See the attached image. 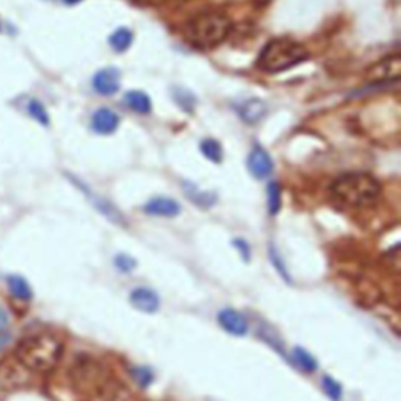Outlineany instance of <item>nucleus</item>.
Returning <instances> with one entry per match:
<instances>
[{"mask_svg": "<svg viewBox=\"0 0 401 401\" xmlns=\"http://www.w3.org/2000/svg\"><path fill=\"white\" fill-rule=\"evenodd\" d=\"M63 347L59 339L49 334L30 335L19 342L16 348L18 361L25 369L38 373H46L59 364Z\"/></svg>", "mask_w": 401, "mask_h": 401, "instance_id": "obj_1", "label": "nucleus"}, {"mask_svg": "<svg viewBox=\"0 0 401 401\" xmlns=\"http://www.w3.org/2000/svg\"><path fill=\"white\" fill-rule=\"evenodd\" d=\"M381 195V185L367 173H348L335 179L331 185V196L348 207H367L376 203Z\"/></svg>", "mask_w": 401, "mask_h": 401, "instance_id": "obj_2", "label": "nucleus"}, {"mask_svg": "<svg viewBox=\"0 0 401 401\" xmlns=\"http://www.w3.org/2000/svg\"><path fill=\"white\" fill-rule=\"evenodd\" d=\"M232 30V23L225 13L205 11L193 18L187 25V38L198 47H213L223 42Z\"/></svg>", "mask_w": 401, "mask_h": 401, "instance_id": "obj_3", "label": "nucleus"}, {"mask_svg": "<svg viewBox=\"0 0 401 401\" xmlns=\"http://www.w3.org/2000/svg\"><path fill=\"white\" fill-rule=\"evenodd\" d=\"M307 56L309 52L301 42L290 38H277L263 47L259 56V66L267 73H282L298 66L299 63L307 60Z\"/></svg>", "mask_w": 401, "mask_h": 401, "instance_id": "obj_4", "label": "nucleus"}, {"mask_svg": "<svg viewBox=\"0 0 401 401\" xmlns=\"http://www.w3.org/2000/svg\"><path fill=\"white\" fill-rule=\"evenodd\" d=\"M401 74V59L398 54L384 56L383 60L370 66L365 73V78L370 83H388L398 82Z\"/></svg>", "mask_w": 401, "mask_h": 401, "instance_id": "obj_5", "label": "nucleus"}, {"mask_svg": "<svg viewBox=\"0 0 401 401\" xmlns=\"http://www.w3.org/2000/svg\"><path fill=\"white\" fill-rule=\"evenodd\" d=\"M73 378L80 388H90V389L92 388L102 389V385L109 381V379H104L100 365L95 361H91L90 357H85V359L78 361L74 365Z\"/></svg>", "mask_w": 401, "mask_h": 401, "instance_id": "obj_6", "label": "nucleus"}, {"mask_svg": "<svg viewBox=\"0 0 401 401\" xmlns=\"http://www.w3.org/2000/svg\"><path fill=\"white\" fill-rule=\"evenodd\" d=\"M121 87V74L116 68L100 69L92 77V88L102 96H112Z\"/></svg>", "mask_w": 401, "mask_h": 401, "instance_id": "obj_7", "label": "nucleus"}, {"mask_svg": "<svg viewBox=\"0 0 401 401\" xmlns=\"http://www.w3.org/2000/svg\"><path fill=\"white\" fill-rule=\"evenodd\" d=\"M248 168L251 174L262 181V179H267L273 173V160H271L270 154L262 146H254L249 154Z\"/></svg>", "mask_w": 401, "mask_h": 401, "instance_id": "obj_8", "label": "nucleus"}, {"mask_svg": "<svg viewBox=\"0 0 401 401\" xmlns=\"http://www.w3.org/2000/svg\"><path fill=\"white\" fill-rule=\"evenodd\" d=\"M218 323L220 326L232 335H245L249 329L248 320L245 315L235 309H223L218 313Z\"/></svg>", "mask_w": 401, "mask_h": 401, "instance_id": "obj_9", "label": "nucleus"}, {"mask_svg": "<svg viewBox=\"0 0 401 401\" xmlns=\"http://www.w3.org/2000/svg\"><path fill=\"white\" fill-rule=\"evenodd\" d=\"M148 215H152V217H164V218H173L177 217L181 213V204L177 200L171 198H154L150 199L149 203L143 207Z\"/></svg>", "mask_w": 401, "mask_h": 401, "instance_id": "obj_10", "label": "nucleus"}, {"mask_svg": "<svg viewBox=\"0 0 401 401\" xmlns=\"http://www.w3.org/2000/svg\"><path fill=\"white\" fill-rule=\"evenodd\" d=\"M131 303L141 312L146 313H154L160 307V299L159 295L154 290H150L148 287H138L131 293Z\"/></svg>", "mask_w": 401, "mask_h": 401, "instance_id": "obj_11", "label": "nucleus"}, {"mask_svg": "<svg viewBox=\"0 0 401 401\" xmlns=\"http://www.w3.org/2000/svg\"><path fill=\"white\" fill-rule=\"evenodd\" d=\"M119 126V116L113 110L99 109L91 119L92 131L100 135H110L116 131Z\"/></svg>", "mask_w": 401, "mask_h": 401, "instance_id": "obj_12", "label": "nucleus"}, {"mask_svg": "<svg viewBox=\"0 0 401 401\" xmlns=\"http://www.w3.org/2000/svg\"><path fill=\"white\" fill-rule=\"evenodd\" d=\"M239 113L245 123L256 124V123H259L261 119H263L265 114H267V105H265V102L261 99H256V97L248 99L243 104H240Z\"/></svg>", "mask_w": 401, "mask_h": 401, "instance_id": "obj_13", "label": "nucleus"}, {"mask_svg": "<svg viewBox=\"0 0 401 401\" xmlns=\"http://www.w3.org/2000/svg\"><path fill=\"white\" fill-rule=\"evenodd\" d=\"M100 390H102L104 401H138L124 384L112 381V379H109Z\"/></svg>", "mask_w": 401, "mask_h": 401, "instance_id": "obj_14", "label": "nucleus"}, {"mask_svg": "<svg viewBox=\"0 0 401 401\" xmlns=\"http://www.w3.org/2000/svg\"><path fill=\"white\" fill-rule=\"evenodd\" d=\"M124 104L135 113L140 114H148L152 109V104H150V99L143 91H128L124 96Z\"/></svg>", "mask_w": 401, "mask_h": 401, "instance_id": "obj_15", "label": "nucleus"}, {"mask_svg": "<svg viewBox=\"0 0 401 401\" xmlns=\"http://www.w3.org/2000/svg\"><path fill=\"white\" fill-rule=\"evenodd\" d=\"M6 282H8L10 292L18 299H23V301H30L32 299L33 292L30 289V285H28V282L25 281L23 276L10 275L8 277H6Z\"/></svg>", "mask_w": 401, "mask_h": 401, "instance_id": "obj_16", "label": "nucleus"}, {"mask_svg": "<svg viewBox=\"0 0 401 401\" xmlns=\"http://www.w3.org/2000/svg\"><path fill=\"white\" fill-rule=\"evenodd\" d=\"M292 357H293V362H295L301 370L307 371V373H313V371H317L318 369L317 359H315L309 351H306L304 348H301V347L293 348Z\"/></svg>", "mask_w": 401, "mask_h": 401, "instance_id": "obj_17", "label": "nucleus"}, {"mask_svg": "<svg viewBox=\"0 0 401 401\" xmlns=\"http://www.w3.org/2000/svg\"><path fill=\"white\" fill-rule=\"evenodd\" d=\"M110 46L114 52H126V50L132 46L133 33L126 27H121L110 35Z\"/></svg>", "mask_w": 401, "mask_h": 401, "instance_id": "obj_18", "label": "nucleus"}, {"mask_svg": "<svg viewBox=\"0 0 401 401\" xmlns=\"http://www.w3.org/2000/svg\"><path fill=\"white\" fill-rule=\"evenodd\" d=\"M184 190H185V193H187V196L193 200V203H195L199 207H210V205L215 204V200H217L213 193L199 191L195 187V185L187 184V182H184Z\"/></svg>", "mask_w": 401, "mask_h": 401, "instance_id": "obj_19", "label": "nucleus"}, {"mask_svg": "<svg viewBox=\"0 0 401 401\" xmlns=\"http://www.w3.org/2000/svg\"><path fill=\"white\" fill-rule=\"evenodd\" d=\"M200 152L204 154L207 160H210L213 163H220L223 160V148H221L217 140L205 138L203 143H200Z\"/></svg>", "mask_w": 401, "mask_h": 401, "instance_id": "obj_20", "label": "nucleus"}, {"mask_svg": "<svg viewBox=\"0 0 401 401\" xmlns=\"http://www.w3.org/2000/svg\"><path fill=\"white\" fill-rule=\"evenodd\" d=\"M268 212L270 215H277L279 210H281L282 205V196H281V185L277 182H270L268 184Z\"/></svg>", "mask_w": 401, "mask_h": 401, "instance_id": "obj_21", "label": "nucleus"}, {"mask_svg": "<svg viewBox=\"0 0 401 401\" xmlns=\"http://www.w3.org/2000/svg\"><path fill=\"white\" fill-rule=\"evenodd\" d=\"M27 110H28V113H30V116L33 119H37L41 126H49V123H50L49 113L46 110V107L42 105L40 100L32 99L27 105Z\"/></svg>", "mask_w": 401, "mask_h": 401, "instance_id": "obj_22", "label": "nucleus"}, {"mask_svg": "<svg viewBox=\"0 0 401 401\" xmlns=\"http://www.w3.org/2000/svg\"><path fill=\"white\" fill-rule=\"evenodd\" d=\"M131 376L143 389H146L148 385L154 383V373L148 367H133L131 370Z\"/></svg>", "mask_w": 401, "mask_h": 401, "instance_id": "obj_23", "label": "nucleus"}, {"mask_svg": "<svg viewBox=\"0 0 401 401\" xmlns=\"http://www.w3.org/2000/svg\"><path fill=\"white\" fill-rule=\"evenodd\" d=\"M321 384H323L325 393L333 401H340L342 400V385H340V383L335 381L333 376H329V375L323 376V379H321Z\"/></svg>", "mask_w": 401, "mask_h": 401, "instance_id": "obj_24", "label": "nucleus"}, {"mask_svg": "<svg viewBox=\"0 0 401 401\" xmlns=\"http://www.w3.org/2000/svg\"><path fill=\"white\" fill-rule=\"evenodd\" d=\"M114 267H116L121 273H131V271L137 267V262L127 254H118L114 257Z\"/></svg>", "mask_w": 401, "mask_h": 401, "instance_id": "obj_25", "label": "nucleus"}, {"mask_svg": "<svg viewBox=\"0 0 401 401\" xmlns=\"http://www.w3.org/2000/svg\"><path fill=\"white\" fill-rule=\"evenodd\" d=\"M174 99L185 112H191L193 107H195V97L191 96V92L185 91V90H176Z\"/></svg>", "mask_w": 401, "mask_h": 401, "instance_id": "obj_26", "label": "nucleus"}, {"mask_svg": "<svg viewBox=\"0 0 401 401\" xmlns=\"http://www.w3.org/2000/svg\"><path fill=\"white\" fill-rule=\"evenodd\" d=\"M270 259H271V262H273L275 268L279 271V275H281L287 282H292L290 275L287 273V270H285V265H284L281 256H279L277 249L275 246H270Z\"/></svg>", "mask_w": 401, "mask_h": 401, "instance_id": "obj_27", "label": "nucleus"}, {"mask_svg": "<svg viewBox=\"0 0 401 401\" xmlns=\"http://www.w3.org/2000/svg\"><path fill=\"white\" fill-rule=\"evenodd\" d=\"M234 246L239 249V253L241 254L243 257V261L248 262L251 259V246L248 245V243L243 240V239H237V240H234Z\"/></svg>", "mask_w": 401, "mask_h": 401, "instance_id": "obj_28", "label": "nucleus"}, {"mask_svg": "<svg viewBox=\"0 0 401 401\" xmlns=\"http://www.w3.org/2000/svg\"><path fill=\"white\" fill-rule=\"evenodd\" d=\"M6 326H8V315H6V312L0 307V331L2 329H5Z\"/></svg>", "mask_w": 401, "mask_h": 401, "instance_id": "obj_29", "label": "nucleus"}, {"mask_svg": "<svg viewBox=\"0 0 401 401\" xmlns=\"http://www.w3.org/2000/svg\"><path fill=\"white\" fill-rule=\"evenodd\" d=\"M8 342H10V335L8 334H4V333L0 334V349H2Z\"/></svg>", "mask_w": 401, "mask_h": 401, "instance_id": "obj_30", "label": "nucleus"}, {"mask_svg": "<svg viewBox=\"0 0 401 401\" xmlns=\"http://www.w3.org/2000/svg\"><path fill=\"white\" fill-rule=\"evenodd\" d=\"M63 2L66 5H77V4H80L82 0H63Z\"/></svg>", "mask_w": 401, "mask_h": 401, "instance_id": "obj_31", "label": "nucleus"}]
</instances>
